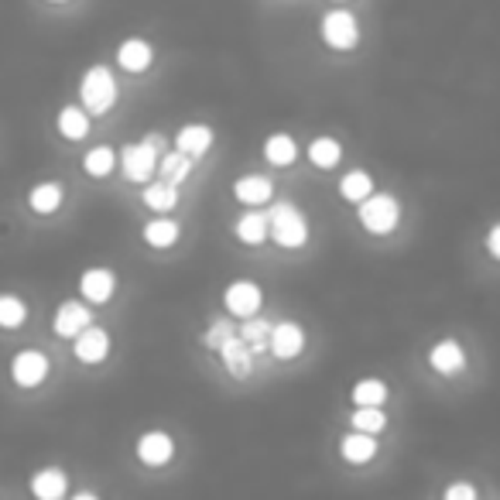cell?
Listing matches in <instances>:
<instances>
[{
    "label": "cell",
    "mask_w": 500,
    "mask_h": 500,
    "mask_svg": "<svg viewBox=\"0 0 500 500\" xmlns=\"http://www.w3.org/2000/svg\"><path fill=\"white\" fill-rule=\"evenodd\" d=\"M175 148L196 161V158H202L213 148V130L206 128V124H186V128L175 134Z\"/></svg>",
    "instance_id": "7c38bea8"
},
{
    "label": "cell",
    "mask_w": 500,
    "mask_h": 500,
    "mask_svg": "<svg viewBox=\"0 0 500 500\" xmlns=\"http://www.w3.org/2000/svg\"><path fill=\"white\" fill-rule=\"evenodd\" d=\"M56 332L58 336H66V340H76L83 329L89 326V309L87 305H79V301H66V305H58L56 312Z\"/></svg>",
    "instance_id": "4fadbf2b"
},
{
    "label": "cell",
    "mask_w": 500,
    "mask_h": 500,
    "mask_svg": "<svg viewBox=\"0 0 500 500\" xmlns=\"http://www.w3.org/2000/svg\"><path fill=\"white\" fill-rule=\"evenodd\" d=\"M340 158H343V148L336 138H315L309 144V161L315 168H332V165H340Z\"/></svg>",
    "instance_id": "484cf974"
},
{
    "label": "cell",
    "mask_w": 500,
    "mask_h": 500,
    "mask_svg": "<svg viewBox=\"0 0 500 500\" xmlns=\"http://www.w3.org/2000/svg\"><path fill=\"white\" fill-rule=\"evenodd\" d=\"M28 206L42 216L56 213L58 206H62V186H58V182H42V186H35L28 192Z\"/></svg>",
    "instance_id": "d4e9b609"
},
{
    "label": "cell",
    "mask_w": 500,
    "mask_h": 500,
    "mask_svg": "<svg viewBox=\"0 0 500 500\" xmlns=\"http://www.w3.org/2000/svg\"><path fill=\"white\" fill-rule=\"evenodd\" d=\"M237 237L243 243H260L271 237V227H268V216L258 213V209H250V213H243L237 219Z\"/></svg>",
    "instance_id": "cb8c5ba5"
},
{
    "label": "cell",
    "mask_w": 500,
    "mask_h": 500,
    "mask_svg": "<svg viewBox=\"0 0 500 500\" xmlns=\"http://www.w3.org/2000/svg\"><path fill=\"white\" fill-rule=\"evenodd\" d=\"M486 250H490V254L500 260V223L490 230V233H486Z\"/></svg>",
    "instance_id": "d590c367"
},
{
    "label": "cell",
    "mask_w": 500,
    "mask_h": 500,
    "mask_svg": "<svg viewBox=\"0 0 500 500\" xmlns=\"http://www.w3.org/2000/svg\"><path fill=\"white\" fill-rule=\"evenodd\" d=\"M223 301H227L230 315H237V319H250V315L260 312L264 291H260V288L254 285V281H233V285L227 288Z\"/></svg>",
    "instance_id": "52a82bcc"
},
{
    "label": "cell",
    "mask_w": 500,
    "mask_h": 500,
    "mask_svg": "<svg viewBox=\"0 0 500 500\" xmlns=\"http://www.w3.org/2000/svg\"><path fill=\"white\" fill-rule=\"evenodd\" d=\"M175 456V443L168 432H148L138 443V459L144 466H165Z\"/></svg>",
    "instance_id": "30bf717a"
},
{
    "label": "cell",
    "mask_w": 500,
    "mask_h": 500,
    "mask_svg": "<svg viewBox=\"0 0 500 500\" xmlns=\"http://www.w3.org/2000/svg\"><path fill=\"white\" fill-rule=\"evenodd\" d=\"M117 165V155L114 148H93V151H87V158H83V168H87L93 179H103V175H110Z\"/></svg>",
    "instance_id": "f1b7e54d"
},
{
    "label": "cell",
    "mask_w": 500,
    "mask_h": 500,
    "mask_svg": "<svg viewBox=\"0 0 500 500\" xmlns=\"http://www.w3.org/2000/svg\"><path fill=\"white\" fill-rule=\"evenodd\" d=\"M89 110L87 107H66L62 114H58V134L62 138H69V141H83L89 134Z\"/></svg>",
    "instance_id": "44dd1931"
},
{
    "label": "cell",
    "mask_w": 500,
    "mask_h": 500,
    "mask_svg": "<svg viewBox=\"0 0 500 500\" xmlns=\"http://www.w3.org/2000/svg\"><path fill=\"white\" fill-rule=\"evenodd\" d=\"M151 58H155V52H151V45L141 42V38H128V42L117 48V62H120V69L128 72H144L151 66Z\"/></svg>",
    "instance_id": "2e32d148"
},
{
    "label": "cell",
    "mask_w": 500,
    "mask_h": 500,
    "mask_svg": "<svg viewBox=\"0 0 500 500\" xmlns=\"http://www.w3.org/2000/svg\"><path fill=\"white\" fill-rule=\"evenodd\" d=\"M144 206L148 209H155V213H168V209H175L179 206V186H172V182H151V186L144 189Z\"/></svg>",
    "instance_id": "603a6c76"
},
{
    "label": "cell",
    "mask_w": 500,
    "mask_h": 500,
    "mask_svg": "<svg viewBox=\"0 0 500 500\" xmlns=\"http://www.w3.org/2000/svg\"><path fill=\"white\" fill-rule=\"evenodd\" d=\"M233 196H237L243 206H264V202L271 199V182L260 179V175H243V179H237V186H233Z\"/></svg>",
    "instance_id": "ac0fdd59"
},
{
    "label": "cell",
    "mask_w": 500,
    "mask_h": 500,
    "mask_svg": "<svg viewBox=\"0 0 500 500\" xmlns=\"http://www.w3.org/2000/svg\"><path fill=\"white\" fill-rule=\"evenodd\" d=\"M353 401H357V404H384L387 387L381 384V381L367 377V381H360V384L353 387Z\"/></svg>",
    "instance_id": "d6a6232c"
},
{
    "label": "cell",
    "mask_w": 500,
    "mask_h": 500,
    "mask_svg": "<svg viewBox=\"0 0 500 500\" xmlns=\"http://www.w3.org/2000/svg\"><path fill=\"white\" fill-rule=\"evenodd\" d=\"M158 172H161V179H165V182L179 186V182H186L189 172H192V158L182 155L179 148H175V151H165V155L158 158Z\"/></svg>",
    "instance_id": "d6986e66"
},
{
    "label": "cell",
    "mask_w": 500,
    "mask_h": 500,
    "mask_svg": "<svg viewBox=\"0 0 500 500\" xmlns=\"http://www.w3.org/2000/svg\"><path fill=\"white\" fill-rule=\"evenodd\" d=\"M264 158H268V165H274V168H285V165H291V161L299 158V144L291 141L288 134H271V138L264 141Z\"/></svg>",
    "instance_id": "ffe728a7"
},
{
    "label": "cell",
    "mask_w": 500,
    "mask_h": 500,
    "mask_svg": "<svg viewBox=\"0 0 500 500\" xmlns=\"http://www.w3.org/2000/svg\"><path fill=\"white\" fill-rule=\"evenodd\" d=\"M79 97L89 114H107L117 103V79L107 66H93L79 83Z\"/></svg>",
    "instance_id": "6da1fadb"
},
{
    "label": "cell",
    "mask_w": 500,
    "mask_h": 500,
    "mask_svg": "<svg viewBox=\"0 0 500 500\" xmlns=\"http://www.w3.org/2000/svg\"><path fill=\"white\" fill-rule=\"evenodd\" d=\"M76 360H83V363H100L107 353H110V336L97 326H87L79 336H76Z\"/></svg>",
    "instance_id": "8fae6325"
},
{
    "label": "cell",
    "mask_w": 500,
    "mask_h": 500,
    "mask_svg": "<svg viewBox=\"0 0 500 500\" xmlns=\"http://www.w3.org/2000/svg\"><path fill=\"white\" fill-rule=\"evenodd\" d=\"M31 494L42 497V500H58L62 494H66V473L56 470V466L35 473V480H31Z\"/></svg>",
    "instance_id": "7402d4cb"
},
{
    "label": "cell",
    "mask_w": 500,
    "mask_h": 500,
    "mask_svg": "<svg viewBox=\"0 0 500 500\" xmlns=\"http://www.w3.org/2000/svg\"><path fill=\"white\" fill-rule=\"evenodd\" d=\"M268 227H271V237L281 247H301L309 240V219L291 206V202H278L268 213Z\"/></svg>",
    "instance_id": "7a4b0ae2"
},
{
    "label": "cell",
    "mask_w": 500,
    "mask_h": 500,
    "mask_svg": "<svg viewBox=\"0 0 500 500\" xmlns=\"http://www.w3.org/2000/svg\"><path fill=\"white\" fill-rule=\"evenodd\" d=\"M476 497V490L470 484H453L445 490V500H473Z\"/></svg>",
    "instance_id": "e575fe53"
},
{
    "label": "cell",
    "mask_w": 500,
    "mask_h": 500,
    "mask_svg": "<svg viewBox=\"0 0 500 500\" xmlns=\"http://www.w3.org/2000/svg\"><path fill=\"white\" fill-rule=\"evenodd\" d=\"M401 219V206L394 196H367V199L360 202V223L371 230V233H377V237H384V233H391V230L398 227Z\"/></svg>",
    "instance_id": "3957f363"
},
{
    "label": "cell",
    "mask_w": 500,
    "mask_h": 500,
    "mask_svg": "<svg viewBox=\"0 0 500 500\" xmlns=\"http://www.w3.org/2000/svg\"><path fill=\"white\" fill-rule=\"evenodd\" d=\"M322 42L336 52H350L360 42V25L350 11H329L322 17Z\"/></svg>",
    "instance_id": "277c9868"
},
{
    "label": "cell",
    "mask_w": 500,
    "mask_h": 500,
    "mask_svg": "<svg viewBox=\"0 0 500 500\" xmlns=\"http://www.w3.org/2000/svg\"><path fill=\"white\" fill-rule=\"evenodd\" d=\"M387 425V414L381 412V404H357L353 414V429L360 432H381Z\"/></svg>",
    "instance_id": "1f68e13d"
},
{
    "label": "cell",
    "mask_w": 500,
    "mask_h": 500,
    "mask_svg": "<svg viewBox=\"0 0 500 500\" xmlns=\"http://www.w3.org/2000/svg\"><path fill=\"white\" fill-rule=\"evenodd\" d=\"M120 168H124L128 182H148L158 172V151L148 141L128 144L120 155Z\"/></svg>",
    "instance_id": "5b68a950"
},
{
    "label": "cell",
    "mask_w": 500,
    "mask_h": 500,
    "mask_svg": "<svg viewBox=\"0 0 500 500\" xmlns=\"http://www.w3.org/2000/svg\"><path fill=\"white\" fill-rule=\"evenodd\" d=\"M240 336L254 346V350H264L268 340H271V322H268V319H260V315H250V319H243Z\"/></svg>",
    "instance_id": "f546056e"
},
{
    "label": "cell",
    "mask_w": 500,
    "mask_h": 500,
    "mask_svg": "<svg viewBox=\"0 0 500 500\" xmlns=\"http://www.w3.org/2000/svg\"><path fill=\"white\" fill-rule=\"evenodd\" d=\"M56 4H58V0H56Z\"/></svg>",
    "instance_id": "74e56055"
},
{
    "label": "cell",
    "mask_w": 500,
    "mask_h": 500,
    "mask_svg": "<svg viewBox=\"0 0 500 500\" xmlns=\"http://www.w3.org/2000/svg\"><path fill=\"white\" fill-rule=\"evenodd\" d=\"M219 357H223V367L240 381L250 377V371H254V346L247 343L240 332H233L227 343L219 346Z\"/></svg>",
    "instance_id": "ba28073f"
},
{
    "label": "cell",
    "mask_w": 500,
    "mask_h": 500,
    "mask_svg": "<svg viewBox=\"0 0 500 500\" xmlns=\"http://www.w3.org/2000/svg\"><path fill=\"white\" fill-rule=\"evenodd\" d=\"M429 363H432V371H439V373H459L463 371V363H466V357H463V346H459L456 340H443L439 346H432Z\"/></svg>",
    "instance_id": "e0dca14e"
},
{
    "label": "cell",
    "mask_w": 500,
    "mask_h": 500,
    "mask_svg": "<svg viewBox=\"0 0 500 500\" xmlns=\"http://www.w3.org/2000/svg\"><path fill=\"white\" fill-rule=\"evenodd\" d=\"M79 288H83V299L87 301H110L117 291V274L107 271V268H89L83 274Z\"/></svg>",
    "instance_id": "5bb4252c"
},
{
    "label": "cell",
    "mask_w": 500,
    "mask_h": 500,
    "mask_svg": "<svg viewBox=\"0 0 500 500\" xmlns=\"http://www.w3.org/2000/svg\"><path fill=\"white\" fill-rule=\"evenodd\" d=\"M11 377L17 387H38L48 377V357L42 350H21L11 363Z\"/></svg>",
    "instance_id": "8992f818"
},
{
    "label": "cell",
    "mask_w": 500,
    "mask_h": 500,
    "mask_svg": "<svg viewBox=\"0 0 500 500\" xmlns=\"http://www.w3.org/2000/svg\"><path fill=\"white\" fill-rule=\"evenodd\" d=\"M175 240H179V223H175V219H155V223L144 227V243H148V247L165 250V247H172Z\"/></svg>",
    "instance_id": "4316f807"
},
{
    "label": "cell",
    "mask_w": 500,
    "mask_h": 500,
    "mask_svg": "<svg viewBox=\"0 0 500 500\" xmlns=\"http://www.w3.org/2000/svg\"><path fill=\"white\" fill-rule=\"evenodd\" d=\"M230 336H233V326H230L227 319H216L213 326H209V332H206V340H202V343L209 346V350H219V346L227 343Z\"/></svg>",
    "instance_id": "836d02e7"
},
{
    "label": "cell",
    "mask_w": 500,
    "mask_h": 500,
    "mask_svg": "<svg viewBox=\"0 0 500 500\" xmlns=\"http://www.w3.org/2000/svg\"><path fill=\"white\" fill-rule=\"evenodd\" d=\"M268 346H271V353L278 360H291L301 353L305 332L299 329V322H278V326H271V340H268Z\"/></svg>",
    "instance_id": "9c48e42d"
},
{
    "label": "cell",
    "mask_w": 500,
    "mask_h": 500,
    "mask_svg": "<svg viewBox=\"0 0 500 500\" xmlns=\"http://www.w3.org/2000/svg\"><path fill=\"white\" fill-rule=\"evenodd\" d=\"M340 453H343V459H346V463H353V466H360V463H371V459L377 456V443H373V432L353 429L343 439V443H340Z\"/></svg>",
    "instance_id": "9a60e30c"
},
{
    "label": "cell",
    "mask_w": 500,
    "mask_h": 500,
    "mask_svg": "<svg viewBox=\"0 0 500 500\" xmlns=\"http://www.w3.org/2000/svg\"><path fill=\"white\" fill-rule=\"evenodd\" d=\"M340 192H343V199L346 202H363L367 196L373 192V179L367 172H350V175H343V182H340Z\"/></svg>",
    "instance_id": "83f0119b"
},
{
    "label": "cell",
    "mask_w": 500,
    "mask_h": 500,
    "mask_svg": "<svg viewBox=\"0 0 500 500\" xmlns=\"http://www.w3.org/2000/svg\"><path fill=\"white\" fill-rule=\"evenodd\" d=\"M148 144H151L155 151H168V148H165V138H161V134H148Z\"/></svg>",
    "instance_id": "8d00e7d4"
},
{
    "label": "cell",
    "mask_w": 500,
    "mask_h": 500,
    "mask_svg": "<svg viewBox=\"0 0 500 500\" xmlns=\"http://www.w3.org/2000/svg\"><path fill=\"white\" fill-rule=\"evenodd\" d=\"M28 319V309L17 295H0V329H17Z\"/></svg>",
    "instance_id": "4dcf8cb0"
}]
</instances>
